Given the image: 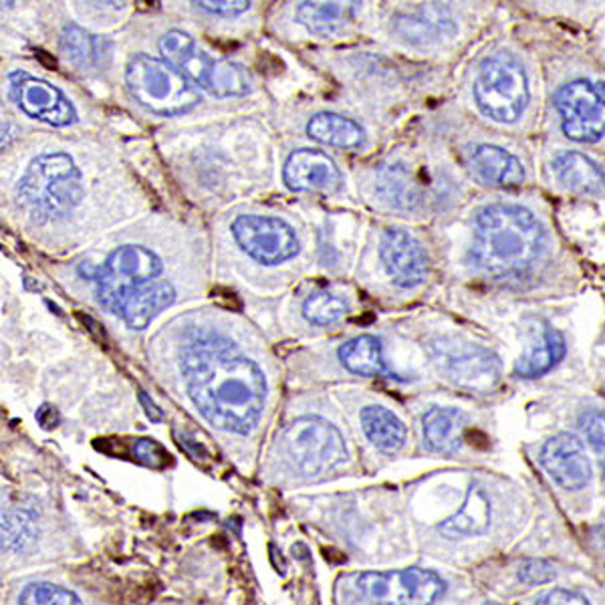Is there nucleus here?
<instances>
[{
	"mask_svg": "<svg viewBox=\"0 0 605 605\" xmlns=\"http://www.w3.org/2000/svg\"><path fill=\"white\" fill-rule=\"evenodd\" d=\"M192 402L214 428L248 434L267 402L265 373L233 341L208 337L194 343L182 361Z\"/></svg>",
	"mask_w": 605,
	"mask_h": 605,
	"instance_id": "1",
	"label": "nucleus"
},
{
	"mask_svg": "<svg viewBox=\"0 0 605 605\" xmlns=\"http://www.w3.org/2000/svg\"><path fill=\"white\" fill-rule=\"evenodd\" d=\"M547 235L537 216L515 204H489L476 216L472 257L486 275L521 279L537 267Z\"/></svg>",
	"mask_w": 605,
	"mask_h": 605,
	"instance_id": "2",
	"label": "nucleus"
},
{
	"mask_svg": "<svg viewBox=\"0 0 605 605\" xmlns=\"http://www.w3.org/2000/svg\"><path fill=\"white\" fill-rule=\"evenodd\" d=\"M17 198L34 223H49L71 213L83 198V176L65 152L34 157L17 186Z\"/></svg>",
	"mask_w": 605,
	"mask_h": 605,
	"instance_id": "3",
	"label": "nucleus"
},
{
	"mask_svg": "<svg viewBox=\"0 0 605 605\" xmlns=\"http://www.w3.org/2000/svg\"><path fill=\"white\" fill-rule=\"evenodd\" d=\"M125 85L137 105L162 117L192 112L201 103V93L191 79L156 57H132L125 68Z\"/></svg>",
	"mask_w": 605,
	"mask_h": 605,
	"instance_id": "4",
	"label": "nucleus"
},
{
	"mask_svg": "<svg viewBox=\"0 0 605 605\" xmlns=\"http://www.w3.org/2000/svg\"><path fill=\"white\" fill-rule=\"evenodd\" d=\"M160 51L166 61L180 69L194 85L216 98H243L253 81L245 69L204 51L191 34L172 29L160 37Z\"/></svg>",
	"mask_w": 605,
	"mask_h": 605,
	"instance_id": "5",
	"label": "nucleus"
},
{
	"mask_svg": "<svg viewBox=\"0 0 605 605\" xmlns=\"http://www.w3.org/2000/svg\"><path fill=\"white\" fill-rule=\"evenodd\" d=\"M529 100L527 73L515 55L501 51L482 61L474 79V101L482 115L496 124H515Z\"/></svg>",
	"mask_w": 605,
	"mask_h": 605,
	"instance_id": "6",
	"label": "nucleus"
},
{
	"mask_svg": "<svg viewBox=\"0 0 605 605\" xmlns=\"http://www.w3.org/2000/svg\"><path fill=\"white\" fill-rule=\"evenodd\" d=\"M283 444L293 464L305 476H319L348 459L346 440L324 418L305 416L285 430Z\"/></svg>",
	"mask_w": 605,
	"mask_h": 605,
	"instance_id": "7",
	"label": "nucleus"
},
{
	"mask_svg": "<svg viewBox=\"0 0 605 605\" xmlns=\"http://www.w3.org/2000/svg\"><path fill=\"white\" fill-rule=\"evenodd\" d=\"M162 269V260L150 248L137 245L115 248L95 275L101 305L107 311L120 315L127 293L142 287L147 280L156 279Z\"/></svg>",
	"mask_w": 605,
	"mask_h": 605,
	"instance_id": "8",
	"label": "nucleus"
},
{
	"mask_svg": "<svg viewBox=\"0 0 605 605\" xmlns=\"http://www.w3.org/2000/svg\"><path fill=\"white\" fill-rule=\"evenodd\" d=\"M565 137L577 144H595L605 134V83L575 79L555 95Z\"/></svg>",
	"mask_w": 605,
	"mask_h": 605,
	"instance_id": "9",
	"label": "nucleus"
},
{
	"mask_svg": "<svg viewBox=\"0 0 605 605\" xmlns=\"http://www.w3.org/2000/svg\"><path fill=\"white\" fill-rule=\"evenodd\" d=\"M447 583L428 570L363 573L356 582L361 604H434L442 597Z\"/></svg>",
	"mask_w": 605,
	"mask_h": 605,
	"instance_id": "10",
	"label": "nucleus"
},
{
	"mask_svg": "<svg viewBox=\"0 0 605 605\" xmlns=\"http://www.w3.org/2000/svg\"><path fill=\"white\" fill-rule=\"evenodd\" d=\"M9 100L37 122L51 127H69L78 124V107L63 91L45 79L34 78L23 69L9 71L7 75Z\"/></svg>",
	"mask_w": 605,
	"mask_h": 605,
	"instance_id": "11",
	"label": "nucleus"
},
{
	"mask_svg": "<svg viewBox=\"0 0 605 605\" xmlns=\"http://www.w3.org/2000/svg\"><path fill=\"white\" fill-rule=\"evenodd\" d=\"M236 245L258 263L275 267L299 253V238L293 226L273 216L247 214L233 223Z\"/></svg>",
	"mask_w": 605,
	"mask_h": 605,
	"instance_id": "12",
	"label": "nucleus"
},
{
	"mask_svg": "<svg viewBox=\"0 0 605 605\" xmlns=\"http://www.w3.org/2000/svg\"><path fill=\"white\" fill-rule=\"evenodd\" d=\"M381 263L390 279L403 289H412L427 280L430 260L427 250L400 228H390L381 236Z\"/></svg>",
	"mask_w": 605,
	"mask_h": 605,
	"instance_id": "13",
	"label": "nucleus"
},
{
	"mask_svg": "<svg viewBox=\"0 0 605 605\" xmlns=\"http://www.w3.org/2000/svg\"><path fill=\"white\" fill-rule=\"evenodd\" d=\"M283 180L293 192H337L341 188L343 176L336 162L321 150H295L287 157L283 168Z\"/></svg>",
	"mask_w": 605,
	"mask_h": 605,
	"instance_id": "14",
	"label": "nucleus"
},
{
	"mask_svg": "<svg viewBox=\"0 0 605 605\" xmlns=\"http://www.w3.org/2000/svg\"><path fill=\"white\" fill-rule=\"evenodd\" d=\"M541 464L565 491H580L592 479V464L583 444L572 434H557L541 450Z\"/></svg>",
	"mask_w": 605,
	"mask_h": 605,
	"instance_id": "15",
	"label": "nucleus"
},
{
	"mask_svg": "<svg viewBox=\"0 0 605 605\" xmlns=\"http://www.w3.org/2000/svg\"><path fill=\"white\" fill-rule=\"evenodd\" d=\"M442 366L449 373L450 380L457 381L464 388L491 392L499 383V359L491 351L481 348H466L457 353H447Z\"/></svg>",
	"mask_w": 605,
	"mask_h": 605,
	"instance_id": "16",
	"label": "nucleus"
},
{
	"mask_svg": "<svg viewBox=\"0 0 605 605\" xmlns=\"http://www.w3.org/2000/svg\"><path fill=\"white\" fill-rule=\"evenodd\" d=\"M363 0H302L297 21L317 37H334L356 21Z\"/></svg>",
	"mask_w": 605,
	"mask_h": 605,
	"instance_id": "17",
	"label": "nucleus"
},
{
	"mask_svg": "<svg viewBox=\"0 0 605 605\" xmlns=\"http://www.w3.org/2000/svg\"><path fill=\"white\" fill-rule=\"evenodd\" d=\"M471 168L482 182L499 188H516L525 180V168L519 157L503 147L476 144L469 152Z\"/></svg>",
	"mask_w": 605,
	"mask_h": 605,
	"instance_id": "18",
	"label": "nucleus"
},
{
	"mask_svg": "<svg viewBox=\"0 0 605 605\" xmlns=\"http://www.w3.org/2000/svg\"><path fill=\"white\" fill-rule=\"evenodd\" d=\"M176 301V291L170 283H154L147 287H135L134 291L127 293L120 317L124 319L127 327L132 329H146L157 315L168 309L172 302Z\"/></svg>",
	"mask_w": 605,
	"mask_h": 605,
	"instance_id": "19",
	"label": "nucleus"
},
{
	"mask_svg": "<svg viewBox=\"0 0 605 605\" xmlns=\"http://www.w3.org/2000/svg\"><path fill=\"white\" fill-rule=\"evenodd\" d=\"M553 172L567 191L582 196L605 194V174L594 160L580 152H563L553 160Z\"/></svg>",
	"mask_w": 605,
	"mask_h": 605,
	"instance_id": "20",
	"label": "nucleus"
},
{
	"mask_svg": "<svg viewBox=\"0 0 605 605\" xmlns=\"http://www.w3.org/2000/svg\"><path fill=\"white\" fill-rule=\"evenodd\" d=\"M491 527V501L481 484H471L464 503L457 515L449 516L438 531L444 537H472L482 535Z\"/></svg>",
	"mask_w": 605,
	"mask_h": 605,
	"instance_id": "21",
	"label": "nucleus"
},
{
	"mask_svg": "<svg viewBox=\"0 0 605 605\" xmlns=\"http://www.w3.org/2000/svg\"><path fill=\"white\" fill-rule=\"evenodd\" d=\"M307 135L324 144L339 150H359L366 146V130L351 117L334 112L315 113L307 122Z\"/></svg>",
	"mask_w": 605,
	"mask_h": 605,
	"instance_id": "22",
	"label": "nucleus"
},
{
	"mask_svg": "<svg viewBox=\"0 0 605 605\" xmlns=\"http://www.w3.org/2000/svg\"><path fill=\"white\" fill-rule=\"evenodd\" d=\"M469 418L457 408H432L424 420V440L428 449L438 454H454L462 447Z\"/></svg>",
	"mask_w": 605,
	"mask_h": 605,
	"instance_id": "23",
	"label": "nucleus"
},
{
	"mask_svg": "<svg viewBox=\"0 0 605 605\" xmlns=\"http://www.w3.org/2000/svg\"><path fill=\"white\" fill-rule=\"evenodd\" d=\"M376 192L381 201L398 211H414L422 201L418 180L403 164L383 166L376 176Z\"/></svg>",
	"mask_w": 605,
	"mask_h": 605,
	"instance_id": "24",
	"label": "nucleus"
},
{
	"mask_svg": "<svg viewBox=\"0 0 605 605\" xmlns=\"http://www.w3.org/2000/svg\"><path fill=\"white\" fill-rule=\"evenodd\" d=\"M361 427L371 444L388 454L402 450L408 438L402 420L381 406H368L361 410Z\"/></svg>",
	"mask_w": 605,
	"mask_h": 605,
	"instance_id": "25",
	"label": "nucleus"
},
{
	"mask_svg": "<svg viewBox=\"0 0 605 605\" xmlns=\"http://www.w3.org/2000/svg\"><path fill=\"white\" fill-rule=\"evenodd\" d=\"M339 359L346 370L358 376H381L386 373V363L381 358L380 339L373 336H359L339 348Z\"/></svg>",
	"mask_w": 605,
	"mask_h": 605,
	"instance_id": "26",
	"label": "nucleus"
},
{
	"mask_svg": "<svg viewBox=\"0 0 605 605\" xmlns=\"http://www.w3.org/2000/svg\"><path fill=\"white\" fill-rule=\"evenodd\" d=\"M61 49L69 61L79 69H98L107 59V43L95 34L83 31L81 27L71 24L61 37Z\"/></svg>",
	"mask_w": 605,
	"mask_h": 605,
	"instance_id": "27",
	"label": "nucleus"
},
{
	"mask_svg": "<svg viewBox=\"0 0 605 605\" xmlns=\"http://www.w3.org/2000/svg\"><path fill=\"white\" fill-rule=\"evenodd\" d=\"M565 351H567L565 339L557 329H551L550 327L545 331L541 346L519 359L515 373L521 378H539V376L547 373L551 368H555L561 359L565 358Z\"/></svg>",
	"mask_w": 605,
	"mask_h": 605,
	"instance_id": "28",
	"label": "nucleus"
},
{
	"mask_svg": "<svg viewBox=\"0 0 605 605\" xmlns=\"http://www.w3.org/2000/svg\"><path fill=\"white\" fill-rule=\"evenodd\" d=\"M349 305L331 293H314L302 305V315L315 326H329L348 315Z\"/></svg>",
	"mask_w": 605,
	"mask_h": 605,
	"instance_id": "29",
	"label": "nucleus"
},
{
	"mask_svg": "<svg viewBox=\"0 0 605 605\" xmlns=\"http://www.w3.org/2000/svg\"><path fill=\"white\" fill-rule=\"evenodd\" d=\"M33 515L27 511H12L2 516V550L21 551L34 539Z\"/></svg>",
	"mask_w": 605,
	"mask_h": 605,
	"instance_id": "30",
	"label": "nucleus"
},
{
	"mask_svg": "<svg viewBox=\"0 0 605 605\" xmlns=\"http://www.w3.org/2000/svg\"><path fill=\"white\" fill-rule=\"evenodd\" d=\"M19 602L23 605H68L81 604L78 595L69 592L65 587H59L53 583H31L23 589V594L19 597Z\"/></svg>",
	"mask_w": 605,
	"mask_h": 605,
	"instance_id": "31",
	"label": "nucleus"
},
{
	"mask_svg": "<svg viewBox=\"0 0 605 605\" xmlns=\"http://www.w3.org/2000/svg\"><path fill=\"white\" fill-rule=\"evenodd\" d=\"M583 434L592 444L595 454L605 462V412L592 410L582 416Z\"/></svg>",
	"mask_w": 605,
	"mask_h": 605,
	"instance_id": "32",
	"label": "nucleus"
},
{
	"mask_svg": "<svg viewBox=\"0 0 605 605\" xmlns=\"http://www.w3.org/2000/svg\"><path fill=\"white\" fill-rule=\"evenodd\" d=\"M135 459L142 464H146L150 469H164L170 462V454L162 444H157L156 440L142 438L137 440L134 447Z\"/></svg>",
	"mask_w": 605,
	"mask_h": 605,
	"instance_id": "33",
	"label": "nucleus"
},
{
	"mask_svg": "<svg viewBox=\"0 0 605 605\" xmlns=\"http://www.w3.org/2000/svg\"><path fill=\"white\" fill-rule=\"evenodd\" d=\"M201 11L216 17H236L250 9L253 0H192Z\"/></svg>",
	"mask_w": 605,
	"mask_h": 605,
	"instance_id": "34",
	"label": "nucleus"
},
{
	"mask_svg": "<svg viewBox=\"0 0 605 605\" xmlns=\"http://www.w3.org/2000/svg\"><path fill=\"white\" fill-rule=\"evenodd\" d=\"M519 580L529 585H541V583H550L555 580V570L547 561L529 560L521 565L519 570Z\"/></svg>",
	"mask_w": 605,
	"mask_h": 605,
	"instance_id": "35",
	"label": "nucleus"
},
{
	"mask_svg": "<svg viewBox=\"0 0 605 605\" xmlns=\"http://www.w3.org/2000/svg\"><path fill=\"white\" fill-rule=\"evenodd\" d=\"M537 604H592L585 595L567 592V589H551L547 594L539 595Z\"/></svg>",
	"mask_w": 605,
	"mask_h": 605,
	"instance_id": "36",
	"label": "nucleus"
},
{
	"mask_svg": "<svg viewBox=\"0 0 605 605\" xmlns=\"http://www.w3.org/2000/svg\"><path fill=\"white\" fill-rule=\"evenodd\" d=\"M37 422L45 428V430H53L59 424V412H57L53 406L45 403V406H41L37 410Z\"/></svg>",
	"mask_w": 605,
	"mask_h": 605,
	"instance_id": "37",
	"label": "nucleus"
},
{
	"mask_svg": "<svg viewBox=\"0 0 605 605\" xmlns=\"http://www.w3.org/2000/svg\"><path fill=\"white\" fill-rule=\"evenodd\" d=\"M140 402L144 406V412H146L147 418H150V422H156L157 424V422L164 420V412L157 408L154 400H152L146 392H140Z\"/></svg>",
	"mask_w": 605,
	"mask_h": 605,
	"instance_id": "38",
	"label": "nucleus"
},
{
	"mask_svg": "<svg viewBox=\"0 0 605 605\" xmlns=\"http://www.w3.org/2000/svg\"><path fill=\"white\" fill-rule=\"evenodd\" d=\"M91 9L98 11H122L127 0H85Z\"/></svg>",
	"mask_w": 605,
	"mask_h": 605,
	"instance_id": "39",
	"label": "nucleus"
}]
</instances>
